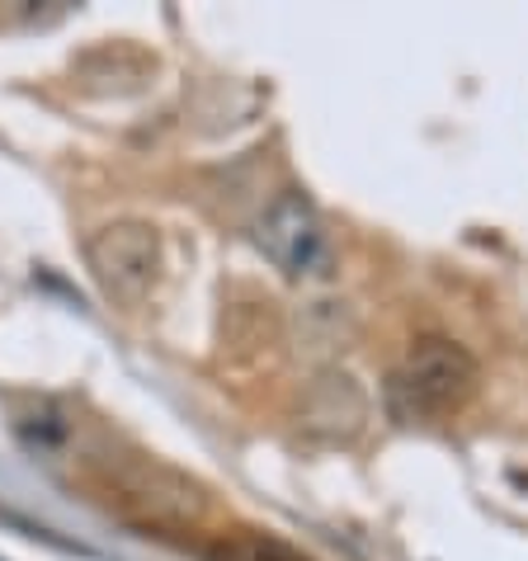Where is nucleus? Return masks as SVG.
<instances>
[{
    "label": "nucleus",
    "mask_w": 528,
    "mask_h": 561,
    "mask_svg": "<svg viewBox=\"0 0 528 561\" xmlns=\"http://www.w3.org/2000/svg\"><path fill=\"white\" fill-rule=\"evenodd\" d=\"M481 387V368L468 345L448 335H421L401 354V364L387 378V407L397 420H448L458 415Z\"/></svg>",
    "instance_id": "obj_1"
},
{
    "label": "nucleus",
    "mask_w": 528,
    "mask_h": 561,
    "mask_svg": "<svg viewBox=\"0 0 528 561\" xmlns=\"http://www.w3.org/2000/svg\"><path fill=\"white\" fill-rule=\"evenodd\" d=\"M85 270L114 307H142L161 278V231L142 217L104 222L85 241Z\"/></svg>",
    "instance_id": "obj_2"
},
{
    "label": "nucleus",
    "mask_w": 528,
    "mask_h": 561,
    "mask_svg": "<svg viewBox=\"0 0 528 561\" xmlns=\"http://www.w3.org/2000/svg\"><path fill=\"white\" fill-rule=\"evenodd\" d=\"M255 245L274 270H284L288 278H325L335 264L331 237H325L321 213L312 208V198L298 190H284L264 208L255 227Z\"/></svg>",
    "instance_id": "obj_3"
}]
</instances>
